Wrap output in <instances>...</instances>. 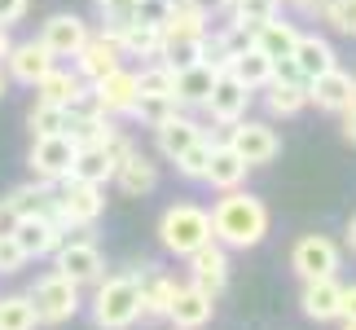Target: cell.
<instances>
[{"label":"cell","instance_id":"cell-32","mask_svg":"<svg viewBox=\"0 0 356 330\" xmlns=\"http://www.w3.org/2000/svg\"><path fill=\"white\" fill-rule=\"evenodd\" d=\"M84 88V79L79 71H66V66H53V71L35 84V102H53V106H66L75 97V93Z\"/></svg>","mask_w":356,"mask_h":330},{"label":"cell","instance_id":"cell-51","mask_svg":"<svg viewBox=\"0 0 356 330\" xmlns=\"http://www.w3.org/2000/svg\"><path fill=\"white\" fill-rule=\"evenodd\" d=\"M348 246H352V251H356V216L348 220Z\"/></svg>","mask_w":356,"mask_h":330},{"label":"cell","instance_id":"cell-38","mask_svg":"<svg viewBox=\"0 0 356 330\" xmlns=\"http://www.w3.org/2000/svg\"><path fill=\"white\" fill-rule=\"evenodd\" d=\"M136 88L141 93H154V97H176V71L168 62H149V66H141L136 71Z\"/></svg>","mask_w":356,"mask_h":330},{"label":"cell","instance_id":"cell-52","mask_svg":"<svg viewBox=\"0 0 356 330\" xmlns=\"http://www.w3.org/2000/svg\"><path fill=\"white\" fill-rule=\"evenodd\" d=\"M5 84H9V79H5V75H0V97H5Z\"/></svg>","mask_w":356,"mask_h":330},{"label":"cell","instance_id":"cell-53","mask_svg":"<svg viewBox=\"0 0 356 330\" xmlns=\"http://www.w3.org/2000/svg\"><path fill=\"white\" fill-rule=\"evenodd\" d=\"M343 330H356V317H352V322H343Z\"/></svg>","mask_w":356,"mask_h":330},{"label":"cell","instance_id":"cell-3","mask_svg":"<svg viewBox=\"0 0 356 330\" xmlns=\"http://www.w3.org/2000/svg\"><path fill=\"white\" fill-rule=\"evenodd\" d=\"M102 212H106L102 185L75 181V176L53 181V225H58L62 233H66V229H88ZM66 238H71V233H66Z\"/></svg>","mask_w":356,"mask_h":330},{"label":"cell","instance_id":"cell-23","mask_svg":"<svg viewBox=\"0 0 356 330\" xmlns=\"http://www.w3.org/2000/svg\"><path fill=\"white\" fill-rule=\"evenodd\" d=\"M299 26L295 22H282V13L277 18H268V22H259L255 31H251V45L264 53V58L273 62H286V58H295V45H299Z\"/></svg>","mask_w":356,"mask_h":330},{"label":"cell","instance_id":"cell-30","mask_svg":"<svg viewBox=\"0 0 356 330\" xmlns=\"http://www.w3.org/2000/svg\"><path fill=\"white\" fill-rule=\"evenodd\" d=\"M264 106H268V115H277V119H291V115H299V110L308 106V84H291V79H273V84L264 88Z\"/></svg>","mask_w":356,"mask_h":330},{"label":"cell","instance_id":"cell-50","mask_svg":"<svg viewBox=\"0 0 356 330\" xmlns=\"http://www.w3.org/2000/svg\"><path fill=\"white\" fill-rule=\"evenodd\" d=\"M9 49H13V40H9V26H0V62L9 58Z\"/></svg>","mask_w":356,"mask_h":330},{"label":"cell","instance_id":"cell-28","mask_svg":"<svg viewBox=\"0 0 356 330\" xmlns=\"http://www.w3.org/2000/svg\"><path fill=\"white\" fill-rule=\"evenodd\" d=\"M5 203L18 212V220H26V216L53 220V185H49V181H26V185H18V189H9Z\"/></svg>","mask_w":356,"mask_h":330},{"label":"cell","instance_id":"cell-37","mask_svg":"<svg viewBox=\"0 0 356 330\" xmlns=\"http://www.w3.org/2000/svg\"><path fill=\"white\" fill-rule=\"evenodd\" d=\"M181 102L176 97H154V93H141L136 97V106H132V119H141L145 128H159V123H168L172 115H181Z\"/></svg>","mask_w":356,"mask_h":330},{"label":"cell","instance_id":"cell-7","mask_svg":"<svg viewBox=\"0 0 356 330\" xmlns=\"http://www.w3.org/2000/svg\"><path fill=\"white\" fill-rule=\"evenodd\" d=\"M75 155H79V146L71 141L66 132H53V136H35L31 141V172H35V181H66L75 168Z\"/></svg>","mask_w":356,"mask_h":330},{"label":"cell","instance_id":"cell-13","mask_svg":"<svg viewBox=\"0 0 356 330\" xmlns=\"http://www.w3.org/2000/svg\"><path fill=\"white\" fill-rule=\"evenodd\" d=\"M308 106L330 110V115H343V110L356 106V75L343 71V66H330L325 75H317L308 84Z\"/></svg>","mask_w":356,"mask_h":330},{"label":"cell","instance_id":"cell-4","mask_svg":"<svg viewBox=\"0 0 356 330\" xmlns=\"http://www.w3.org/2000/svg\"><path fill=\"white\" fill-rule=\"evenodd\" d=\"M159 242L168 246L172 256L198 251L202 242H211V212L194 207V203H176V207H168L159 220Z\"/></svg>","mask_w":356,"mask_h":330},{"label":"cell","instance_id":"cell-54","mask_svg":"<svg viewBox=\"0 0 356 330\" xmlns=\"http://www.w3.org/2000/svg\"><path fill=\"white\" fill-rule=\"evenodd\" d=\"M216 5H225V9H229V5H234V0H216Z\"/></svg>","mask_w":356,"mask_h":330},{"label":"cell","instance_id":"cell-46","mask_svg":"<svg viewBox=\"0 0 356 330\" xmlns=\"http://www.w3.org/2000/svg\"><path fill=\"white\" fill-rule=\"evenodd\" d=\"M13 229H18V212H13L5 198H0V238H9Z\"/></svg>","mask_w":356,"mask_h":330},{"label":"cell","instance_id":"cell-49","mask_svg":"<svg viewBox=\"0 0 356 330\" xmlns=\"http://www.w3.org/2000/svg\"><path fill=\"white\" fill-rule=\"evenodd\" d=\"M343 136L356 146V106H352V110H343Z\"/></svg>","mask_w":356,"mask_h":330},{"label":"cell","instance_id":"cell-16","mask_svg":"<svg viewBox=\"0 0 356 330\" xmlns=\"http://www.w3.org/2000/svg\"><path fill=\"white\" fill-rule=\"evenodd\" d=\"M5 66H9V79H18V84L35 88L40 79H44L53 66H58V58H53V53L40 45V40H22V45H13V49H9Z\"/></svg>","mask_w":356,"mask_h":330},{"label":"cell","instance_id":"cell-1","mask_svg":"<svg viewBox=\"0 0 356 330\" xmlns=\"http://www.w3.org/2000/svg\"><path fill=\"white\" fill-rule=\"evenodd\" d=\"M268 233V207L264 198L246 194V189H225V198L211 207V238L229 251L259 246Z\"/></svg>","mask_w":356,"mask_h":330},{"label":"cell","instance_id":"cell-11","mask_svg":"<svg viewBox=\"0 0 356 330\" xmlns=\"http://www.w3.org/2000/svg\"><path fill=\"white\" fill-rule=\"evenodd\" d=\"M189 260V282L198 286V291H207L211 299L225 291V282H229V246H220V242H202L198 251H189L185 256Z\"/></svg>","mask_w":356,"mask_h":330},{"label":"cell","instance_id":"cell-47","mask_svg":"<svg viewBox=\"0 0 356 330\" xmlns=\"http://www.w3.org/2000/svg\"><path fill=\"white\" fill-rule=\"evenodd\" d=\"M356 317V286H343V304H339V322Z\"/></svg>","mask_w":356,"mask_h":330},{"label":"cell","instance_id":"cell-35","mask_svg":"<svg viewBox=\"0 0 356 330\" xmlns=\"http://www.w3.org/2000/svg\"><path fill=\"white\" fill-rule=\"evenodd\" d=\"M40 313L31 304V295H5L0 299V330H35Z\"/></svg>","mask_w":356,"mask_h":330},{"label":"cell","instance_id":"cell-45","mask_svg":"<svg viewBox=\"0 0 356 330\" xmlns=\"http://www.w3.org/2000/svg\"><path fill=\"white\" fill-rule=\"evenodd\" d=\"M26 5H31V0H0V26H13L26 13Z\"/></svg>","mask_w":356,"mask_h":330},{"label":"cell","instance_id":"cell-20","mask_svg":"<svg viewBox=\"0 0 356 330\" xmlns=\"http://www.w3.org/2000/svg\"><path fill=\"white\" fill-rule=\"evenodd\" d=\"M115 185L123 189L128 198H145V194H154V185H159V163L141 155V150H128V155L119 159V172H115Z\"/></svg>","mask_w":356,"mask_h":330},{"label":"cell","instance_id":"cell-42","mask_svg":"<svg viewBox=\"0 0 356 330\" xmlns=\"http://www.w3.org/2000/svg\"><path fill=\"white\" fill-rule=\"evenodd\" d=\"M321 18L330 22L339 36H352L356 40V0H330V5L321 9Z\"/></svg>","mask_w":356,"mask_h":330},{"label":"cell","instance_id":"cell-29","mask_svg":"<svg viewBox=\"0 0 356 330\" xmlns=\"http://www.w3.org/2000/svg\"><path fill=\"white\" fill-rule=\"evenodd\" d=\"M229 75L242 79V84L251 88V93H264V88L273 84V58H264V53L251 45V49H242L238 58L229 62Z\"/></svg>","mask_w":356,"mask_h":330},{"label":"cell","instance_id":"cell-10","mask_svg":"<svg viewBox=\"0 0 356 330\" xmlns=\"http://www.w3.org/2000/svg\"><path fill=\"white\" fill-rule=\"evenodd\" d=\"M229 146L238 150V155L251 163V168H259V163H273L282 155V136L268 128V123H259V119H238V123H229V136H225Z\"/></svg>","mask_w":356,"mask_h":330},{"label":"cell","instance_id":"cell-26","mask_svg":"<svg viewBox=\"0 0 356 330\" xmlns=\"http://www.w3.org/2000/svg\"><path fill=\"white\" fill-rule=\"evenodd\" d=\"M295 66H299V75L312 84L317 75H325L330 66H339V62H334V45H330L325 36H317V31H312V36H299V45H295Z\"/></svg>","mask_w":356,"mask_h":330},{"label":"cell","instance_id":"cell-19","mask_svg":"<svg viewBox=\"0 0 356 330\" xmlns=\"http://www.w3.org/2000/svg\"><path fill=\"white\" fill-rule=\"evenodd\" d=\"M92 93H97V102L106 115H132L136 97H141V88H136V71H128V66H115L111 75H102L97 84H92Z\"/></svg>","mask_w":356,"mask_h":330},{"label":"cell","instance_id":"cell-17","mask_svg":"<svg viewBox=\"0 0 356 330\" xmlns=\"http://www.w3.org/2000/svg\"><path fill=\"white\" fill-rule=\"evenodd\" d=\"M136 282H141V322H168L176 282L159 265H141L136 269Z\"/></svg>","mask_w":356,"mask_h":330},{"label":"cell","instance_id":"cell-36","mask_svg":"<svg viewBox=\"0 0 356 330\" xmlns=\"http://www.w3.org/2000/svg\"><path fill=\"white\" fill-rule=\"evenodd\" d=\"M119 128L111 123V115H92V119H71L66 123V136H71L75 146H106Z\"/></svg>","mask_w":356,"mask_h":330},{"label":"cell","instance_id":"cell-25","mask_svg":"<svg viewBox=\"0 0 356 330\" xmlns=\"http://www.w3.org/2000/svg\"><path fill=\"white\" fill-rule=\"evenodd\" d=\"M299 304H304V317H312V322H339V304H343V286H339L334 278L304 282V295H299Z\"/></svg>","mask_w":356,"mask_h":330},{"label":"cell","instance_id":"cell-39","mask_svg":"<svg viewBox=\"0 0 356 330\" xmlns=\"http://www.w3.org/2000/svg\"><path fill=\"white\" fill-rule=\"evenodd\" d=\"M26 123H31V132H35V136H53V132H66V123H71V115H66V106L35 102L31 110H26Z\"/></svg>","mask_w":356,"mask_h":330},{"label":"cell","instance_id":"cell-27","mask_svg":"<svg viewBox=\"0 0 356 330\" xmlns=\"http://www.w3.org/2000/svg\"><path fill=\"white\" fill-rule=\"evenodd\" d=\"M216 75H220V71L207 66V62L176 71V102H181V106H202L211 97V88H216Z\"/></svg>","mask_w":356,"mask_h":330},{"label":"cell","instance_id":"cell-41","mask_svg":"<svg viewBox=\"0 0 356 330\" xmlns=\"http://www.w3.org/2000/svg\"><path fill=\"white\" fill-rule=\"evenodd\" d=\"M211 136H202L198 146H189L181 159H176V172L185 176V181H202V176H207V163H211Z\"/></svg>","mask_w":356,"mask_h":330},{"label":"cell","instance_id":"cell-14","mask_svg":"<svg viewBox=\"0 0 356 330\" xmlns=\"http://www.w3.org/2000/svg\"><path fill=\"white\" fill-rule=\"evenodd\" d=\"M251 97L255 93L242 84V79H234L229 71H220L216 75V88H211V97L202 102V110H207V115L216 119V123H238V119H246V110H251Z\"/></svg>","mask_w":356,"mask_h":330},{"label":"cell","instance_id":"cell-44","mask_svg":"<svg viewBox=\"0 0 356 330\" xmlns=\"http://www.w3.org/2000/svg\"><path fill=\"white\" fill-rule=\"evenodd\" d=\"M22 265H26V256H22V246L13 242V233L0 238V273H18Z\"/></svg>","mask_w":356,"mask_h":330},{"label":"cell","instance_id":"cell-34","mask_svg":"<svg viewBox=\"0 0 356 330\" xmlns=\"http://www.w3.org/2000/svg\"><path fill=\"white\" fill-rule=\"evenodd\" d=\"M207 18H211V9L194 5V0H176V9H172L168 26H163V36H207L211 31Z\"/></svg>","mask_w":356,"mask_h":330},{"label":"cell","instance_id":"cell-31","mask_svg":"<svg viewBox=\"0 0 356 330\" xmlns=\"http://www.w3.org/2000/svg\"><path fill=\"white\" fill-rule=\"evenodd\" d=\"M115 40H119L123 58H159V49H163V31L159 26H141V22L119 26Z\"/></svg>","mask_w":356,"mask_h":330},{"label":"cell","instance_id":"cell-43","mask_svg":"<svg viewBox=\"0 0 356 330\" xmlns=\"http://www.w3.org/2000/svg\"><path fill=\"white\" fill-rule=\"evenodd\" d=\"M172 9H176V0H136V9H132V22H141V26H168L172 18Z\"/></svg>","mask_w":356,"mask_h":330},{"label":"cell","instance_id":"cell-21","mask_svg":"<svg viewBox=\"0 0 356 330\" xmlns=\"http://www.w3.org/2000/svg\"><path fill=\"white\" fill-rule=\"evenodd\" d=\"M202 136H207V128H202V123L198 119H189L185 115V110H181V115H172L168 123H159V128H154V141H159V155L163 159H181L185 155V150L189 146H198L202 141Z\"/></svg>","mask_w":356,"mask_h":330},{"label":"cell","instance_id":"cell-48","mask_svg":"<svg viewBox=\"0 0 356 330\" xmlns=\"http://www.w3.org/2000/svg\"><path fill=\"white\" fill-rule=\"evenodd\" d=\"M286 5H295L299 13H321L325 5H330V0H286Z\"/></svg>","mask_w":356,"mask_h":330},{"label":"cell","instance_id":"cell-22","mask_svg":"<svg viewBox=\"0 0 356 330\" xmlns=\"http://www.w3.org/2000/svg\"><path fill=\"white\" fill-rule=\"evenodd\" d=\"M62 238H66V233L53 225V220H44V216H26V220H18V229H13V242L22 246L26 260L53 256V251L62 246Z\"/></svg>","mask_w":356,"mask_h":330},{"label":"cell","instance_id":"cell-6","mask_svg":"<svg viewBox=\"0 0 356 330\" xmlns=\"http://www.w3.org/2000/svg\"><path fill=\"white\" fill-rule=\"evenodd\" d=\"M128 150H132V141H128L123 132H115L106 146H79L71 176H75V181H88V185H102V189H106V181H115L119 159L128 155Z\"/></svg>","mask_w":356,"mask_h":330},{"label":"cell","instance_id":"cell-9","mask_svg":"<svg viewBox=\"0 0 356 330\" xmlns=\"http://www.w3.org/2000/svg\"><path fill=\"white\" fill-rule=\"evenodd\" d=\"M291 269L304 282L334 278L339 273V242H330L325 233H304V238L291 246Z\"/></svg>","mask_w":356,"mask_h":330},{"label":"cell","instance_id":"cell-15","mask_svg":"<svg viewBox=\"0 0 356 330\" xmlns=\"http://www.w3.org/2000/svg\"><path fill=\"white\" fill-rule=\"evenodd\" d=\"M88 36L92 31H88V22L79 18V13H53L44 22V31H40V45H44L53 58H75Z\"/></svg>","mask_w":356,"mask_h":330},{"label":"cell","instance_id":"cell-18","mask_svg":"<svg viewBox=\"0 0 356 330\" xmlns=\"http://www.w3.org/2000/svg\"><path fill=\"white\" fill-rule=\"evenodd\" d=\"M211 313H216V299L189 282V286H176L168 322H172V330H202V326L211 322Z\"/></svg>","mask_w":356,"mask_h":330},{"label":"cell","instance_id":"cell-5","mask_svg":"<svg viewBox=\"0 0 356 330\" xmlns=\"http://www.w3.org/2000/svg\"><path fill=\"white\" fill-rule=\"evenodd\" d=\"M26 295H31V304H35V313H40V326H62V322H71L75 313H79V304H84V299H79V286H75L71 278H62L58 269L44 273V278H40Z\"/></svg>","mask_w":356,"mask_h":330},{"label":"cell","instance_id":"cell-24","mask_svg":"<svg viewBox=\"0 0 356 330\" xmlns=\"http://www.w3.org/2000/svg\"><path fill=\"white\" fill-rule=\"evenodd\" d=\"M246 172H251V163H246L242 155L229 141H216L211 146V163H207V176L202 181L216 185V189H242L246 181Z\"/></svg>","mask_w":356,"mask_h":330},{"label":"cell","instance_id":"cell-12","mask_svg":"<svg viewBox=\"0 0 356 330\" xmlns=\"http://www.w3.org/2000/svg\"><path fill=\"white\" fill-rule=\"evenodd\" d=\"M115 66H123V49H119V40L115 31H97V36H88L84 40V49L75 53V71L84 84H97L102 75H111Z\"/></svg>","mask_w":356,"mask_h":330},{"label":"cell","instance_id":"cell-8","mask_svg":"<svg viewBox=\"0 0 356 330\" xmlns=\"http://www.w3.org/2000/svg\"><path fill=\"white\" fill-rule=\"evenodd\" d=\"M53 256H58V273L71 278L75 286L106 278V256H102V246L92 238H62V246Z\"/></svg>","mask_w":356,"mask_h":330},{"label":"cell","instance_id":"cell-2","mask_svg":"<svg viewBox=\"0 0 356 330\" xmlns=\"http://www.w3.org/2000/svg\"><path fill=\"white\" fill-rule=\"evenodd\" d=\"M136 322H141V282H136V269L102 278L97 295H92V326L97 330H132Z\"/></svg>","mask_w":356,"mask_h":330},{"label":"cell","instance_id":"cell-33","mask_svg":"<svg viewBox=\"0 0 356 330\" xmlns=\"http://www.w3.org/2000/svg\"><path fill=\"white\" fill-rule=\"evenodd\" d=\"M202 40H207V36H163L159 62H168L172 71H185V66H198V62H202Z\"/></svg>","mask_w":356,"mask_h":330},{"label":"cell","instance_id":"cell-40","mask_svg":"<svg viewBox=\"0 0 356 330\" xmlns=\"http://www.w3.org/2000/svg\"><path fill=\"white\" fill-rule=\"evenodd\" d=\"M229 13H234V22H242V26H251V31H255L259 22H268V18H277V13H282V0H234Z\"/></svg>","mask_w":356,"mask_h":330}]
</instances>
